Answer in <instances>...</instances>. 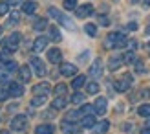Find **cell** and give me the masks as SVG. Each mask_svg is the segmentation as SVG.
Returning <instances> with one entry per match:
<instances>
[{"mask_svg":"<svg viewBox=\"0 0 150 134\" xmlns=\"http://www.w3.org/2000/svg\"><path fill=\"white\" fill-rule=\"evenodd\" d=\"M20 33H11L9 37H7V41H2V48L4 51H7V53H13L15 50L18 48V44H20Z\"/></svg>","mask_w":150,"mask_h":134,"instance_id":"cell-2","label":"cell"},{"mask_svg":"<svg viewBox=\"0 0 150 134\" xmlns=\"http://www.w3.org/2000/svg\"><path fill=\"white\" fill-rule=\"evenodd\" d=\"M7 7H9V6H7L6 2H0V15H6L7 13Z\"/></svg>","mask_w":150,"mask_h":134,"instance_id":"cell-42","label":"cell"},{"mask_svg":"<svg viewBox=\"0 0 150 134\" xmlns=\"http://www.w3.org/2000/svg\"><path fill=\"white\" fill-rule=\"evenodd\" d=\"M126 42H128V39H126L121 31H114V33L106 35V39H104V48H110V50L123 48V46H126Z\"/></svg>","mask_w":150,"mask_h":134,"instance_id":"cell-1","label":"cell"},{"mask_svg":"<svg viewBox=\"0 0 150 134\" xmlns=\"http://www.w3.org/2000/svg\"><path fill=\"white\" fill-rule=\"evenodd\" d=\"M146 31H148V33H150V26H148V28H146Z\"/></svg>","mask_w":150,"mask_h":134,"instance_id":"cell-51","label":"cell"},{"mask_svg":"<svg viewBox=\"0 0 150 134\" xmlns=\"http://www.w3.org/2000/svg\"><path fill=\"white\" fill-rule=\"evenodd\" d=\"M44 101H46V96H35L31 99V105L33 107H40V105H44Z\"/></svg>","mask_w":150,"mask_h":134,"instance_id":"cell-34","label":"cell"},{"mask_svg":"<svg viewBox=\"0 0 150 134\" xmlns=\"http://www.w3.org/2000/svg\"><path fill=\"white\" fill-rule=\"evenodd\" d=\"M95 125V118H93V114H90V116H84L81 120V127H84V129H92Z\"/></svg>","mask_w":150,"mask_h":134,"instance_id":"cell-24","label":"cell"},{"mask_svg":"<svg viewBox=\"0 0 150 134\" xmlns=\"http://www.w3.org/2000/svg\"><path fill=\"white\" fill-rule=\"evenodd\" d=\"M53 92H55V96H66L68 94V86L66 85H57Z\"/></svg>","mask_w":150,"mask_h":134,"instance_id":"cell-33","label":"cell"},{"mask_svg":"<svg viewBox=\"0 0 150 134\" xmlns=\"http://www.w3.org/2000/svg\"><path fill=\"white\" fill-rule=\"evenodd\" d=\"M126 29H130V31H136V29H137V24H136V22H130V24L126 26Z\"/></svg>","mask_w":150,"mask_h":134,"instance_id":"cell-45","label":"cell"},{"mask_svg":"<svg viewBox=\"0 0 150 134\" xmlns=\"http://www.w3.org/2000/svg\"><path fill=\"white\" fill-rule=\"evenodd\" d=\"M61 129H62L64 134H75V132H79V127H77V125H75L73 121H66V120L61 123Z\"/></svg>","mask_w":150,"mask_h":134,"instance_id":"cell-15","label":"cell"},{"mask_svg":"<svg viewBox=\"0 0 150 134\" xmlns=\"http://www.w3.org/2000/svg\"><path fill=\"white\" fill-rule=\"evenodd\" d=\"M6 4L9 6V7H17V6H20V4H22V0H7Z\"/></svg>","mask_w":150,"mask_h":134,"instance_id":"cell-41","label":"cell"},{"mask_svg":"<svg viewBox=\"0 0 150 134\" xmlns=\"http://www.w3.org/2000/svg\"><path fill=\"white\" fill-rule=\"evenodd\" d=\"M136 72L137 73H146V68H145V64L141 61H136Z\"/></svg>","mask_w":150,"mask_h":134,"instance_id":"cell-38","label":"cell"},{"mask_svg":"<svg viewBox=\"0 0 150 134\" xmlns=\"http://www.w3.org/2000/svg\"><path fill=\"white\" fill-rule=\"evenodd\" d=\"M50 37H51V41H55V42L62 41V35H61V31L57 29V26H50Z\"/></svg>","mask_w":150,"mask_h":134,"instance_id":"cell-27","label":"cell"},{"mask_svg":"<svg viewBox=\"0 0 150 134\" xmlns=\"http://www.w3.org/2000/svg\"><path fill=\"white\" fill-rule=\"evenodd\" d=\"M90 76H92L93 79H99L103 76V61L101 59H95V61L92 63V68H90Z\"/></svg>","mask_w":150,"mask_h":134,"instance_id":"cell-10","label":"cell"},{"mask_svg":"<svg viewBox=\"0 0 150 134\" xmlns=\"http://www.w3.org/2000/svg\"><path fill=\"white\" fill-rule=\"evenodd\" d=\"M88 55H90V51H84L82 55H79V61H86V59H88Z\"/></svg>","mask_w":150,"mask_h":134,"instance_id":"cell-46","label":"cell"},{"mask_svg":"<svg viewBox=\"0 0 150 134\" xmlns=\"http://www.w3.org/2000/svg\"><path fill=\"white\" fill-rule=\"evenodd\" d=\"M66 105H68V98H66V96H57V98L53 99V103H51V108H53V110H61Z\"/></svg>","mask_w":150,"mask_h":134,"instance_id":"cell-16","label":"cell"},{"mask_svg":"<svg viewBox=\"0 0 150 134\" xmlns=\"http://www.w3.org/2000/svg\"><path fill=\"white\" fill-rule=\"evenodd\" d=\"M123 129H125L126 132H132V130H134V125H132V123H125V125H123Z\"/></svg>","mask_w":150,"mask_h":134,"instance_id":"cell-44","label":"cell"},{"mask_svg":"<svg viewBox=\"0 0 150 134\" xmlns=\"http://www.w3.org/2000/svg\"><path fill=\"white\" fill-rule=\"evenodd\" d=\"M62 6H64L66 11H71V9H75V7H77V0H64Z\"/></svg>","mask_w":150,"mask_h":134,"instance_id":"cell-32","label":"cell"},{"mask_svg":"<svg viewBox=\"0 0 150 134\" xmlns=\"http://www.w3.org/2000/svg\"><path fill=\"white\" fill-rule=\"evenodd\" d=\"M55 132V127L50 123H44V125H39V127L35 129V134H53Z\"/></svg>","mask_w":150,"mask_h":134,"instance_id":"cell-20","label":"cell"},{"mask_svg":"<svg viewBox=\"0 0 150 134\" xmlns=\"http://www.w3.org/2000/svg\"><path fill=\"white\" fill-rule=\"evenodd\" d=\"M99 24H101V26H110L108 17H104V15H99Z\"/></svg>","mask_w":150,"mask_h":134,"instance_id":"cell-40","label":"cell"},{"mask_svg":"<svg viewBox=\"0 0 150 134\" xmlns=\"http://www.w3.org/2000/svg\"><path fill=\"white\" fill-rule=\"evenodd\" d=\"M82 101H84V94H81V92H75V94L71 96V103H73V105H81Z\"/></svg>","mask_w":150,"mask_h":134,"instance_id":"cell-31","label":"cell"},{"mask_svg":"<svg viewBox=\"0 0 150 134\" xmlns=\"http://www.w3.org/2000/svg\"><path fill=\"white\" fill-rule=\"evenodd\" d=\"M9 98V94H7V90H4V88H0V101H4Z\"/></svg>","mask_w":150,"mask_h":134,"instance_id":"cell-43","label":"cell"},{"mask_svg":"<svg viewBox=\"0 0 150 134\" xmlns=\"http://www.w3.org/2000/svg\"><path fill=\"white\" fill-rule=\"evenodd\" d=\"M137 114L143 116V118H150V105H141L137 108Z\"/></svg>","mask_w":150,"mask_h":134,"instance_id":"cell-30","label":"cell"},{"mask_svg":"<svg viewBox=\"0 0 150 134\" xmlns=\"http://www.w3.org/2000/svg\"><path fill=\"white\" fill-rule=\"evenodd\" d=\"M79 118H82L81 112H79V110H73V112H70L68 116H66V121H77Z\"/></svg>","mask_w":150,"mask_h":134,"instance_id":"cell-37","label":"cell"},{"mask_svg":"<svg viewBox=\"0 0 150 134\" xmlns=\"http://www.w3.org/2000/svg\"><path fill=\"white\" fill-rule=\"evenodd\" d=\"M128 2H130V4H136V2H137V0H128Z\"/></svg>","mask_w":150,"mask_h":134,"instance_id":"cell-50","label":"cell"},{"mask_svg":"<svg viewBox=\"0 0 150 134\" xmlns=\"http://www.w3.org/2000/svg\"><path fill=\"white\" fill-rule=\"evenodd\" d=\"M130 85H132V76L130 73H126V76H123L121 79H117L115 83H114V88L117 92H126L130 88Z\"/></svg>","mask_w":150,"mask_h":134,"instance_id":"cell-4","label":"cell"},{"mask_svg":"<svg viewBox=\"0 0 150 134\" xmlns=\"http://www.w3.org/2000/svg\"><path fill=\"white\" fill-rule=\"evenodd\" d=\"M26 127H28V118L26 116L18 114V116L13 118V121H11V129L13 130H24Z\"/></svg>","mask_w":150,"mask_h":134,"instance_id":"cell-6","label":"cell"},{"mask_svg":"<svg viewBox=\"0 0 150 134\" xmlns=\"http://www.w3.org/2000/svg\"><path fill=\"white\" fill-rule=\"evenodd\" d=\"M141 96H143V98H150V90H148V88H145V90H141Z\"/></svg>","mask_w":150,"mask_h":134,"instance_id":"cell-47","label":"cell"},{"mask_svg":"<svg viewBox=\"0 0 150 134\" xmlns=\"http://www.w3.org/2000/svg\"><path fill=\"white\" fill-rule=\"evenodd\" d=\"M79 112H81L82 118H84V116H90V114H93V105H82Z\"/></svg>","mask_w":150,"mask_h":134,"instance_id":"cell-29","label":"cell"},{"mask_svg":"<svg viewBox=\"0 0 150 134\" xmlns=\"http://www.w3.org/2000/svg\"><path fill=\"white\" fill-rule=\"evenodd\" d=\"M4 83H9V73L0 72V85H4Z\"/></svg>","mask_w":150,"mask_h":134,"instance_id":"cell-39","label":"cell"},{"mask_svg":"<svg viewBox=\"0 0 150 134\" xmlns=\"http://www.w3.org/2000/svg\"><path fill=\"white\" fill-rule=\"evenodd\" d=\"M148 46H150V42H148Z\"/></svg>","mask_w":150,"mask_h":134,"instance_id":"cell-53","label":"cell"},{"mask_svg":"<svg viewBox=\"0 0 150 134\" xmlns=\"http://www.w3.org/2000/svg\"><path fill=\"white\" fill-rule=\"evenodd\" d=\"M106 107H108L106 98H97L95 103H93V112L99 114V116H103V114H106Z\"/></svg>","mask_w":150,"mask_h":134,"instance_id":"cell-7","label":"cell"},{"mask_svg":"<svg viewBox=\"0 0 150 134\" xmlns=\"http://www.w3.org/2000/svg\"><path fill=\"white\" fill-rule=\"evenodd\" d=\"M48 13H50V17H53V19H55L57 22H61L62 26H66V28L73 29V22H71V20L68 19V17H66L64 13H61V11H59L57 7H50V9H48Z\"/></svg>","mask_w":150,"mask_h":134,"instance_id":"cell-3","label":"cell"},{"mask_svg":"<svg viewBox=\"0 0 150 134\" xmlns=\"http://www.w3.org/2000/svg\"><path fill=\"white\" fill-rule=\"evenodd\" d=\"M121 64H123V55L121 53H115V55H112L110 61H108V70L115 72V70L121 68Z\"/></svg>","mask_w":150,"mask_h":134,"instance_id":"cell-11","label":"cell"},{"mask_svg":"<svg viewBox=\"0 0 150 134\" xmlns=\"http://www.w3.org/2000/svg\"><path fill=\"white\" fill-rule=\"evenodd\" d=\"M50 90H51V88H50L48 83H40V85H35L33 86V94L35 96H48Z\"/></svg>","mask_w":150,"mask_h":134,"instance_id":"cell-17","label":"cell"},{"mask_svg":"<svg viewBox=\"0 0 150 134\" xmlns=\"http://www.w3.org/2000/svg\"><path fill=\"white\" fill-rule=\"evenodd\" d=\"M86 92L88 94H97L99 92V83H88L86 85Z\"/></svg>","mask_w":150,"mask_h":134,"instance_id":"cell-36","label":"cell"},{"mask_svg":"<svg viewBox=\"0 0 150 134\" xmlns=\"http://www.w3.org/2000/svg\"><path fill=\"white\" fill-rule=\"evenodd\" d=\"M61 73H62V76H66V77H71V76L77 73V66L71 64V63H62L61 64Z\"/></svg>","mask_w":150,"mask_h":134,"instance_id":"cell-13","label":"cell"},{"mask_svg":"<svg viewBox=\"0 0 150 134\" xmlns=\"http://www.w3.org/2000/svg\"><path fill=\"white\" fill-rule=\"evenodd\" d=\"M46 26H48V22H46V19H37L35 22H33V28L37 29V31H42V29H46Z\"/></svg>","mask_w":150,"mask_h":134,"instance_id":"cell-28","label":"cell"},{"mask_svg":"<svg viewBox=\"0 0 150 134\" xmlns=\"http://www.w3.org/2000/svg\"><path fill=\"white\" fill-rule=\"evenodd\" d=\"M18 20H20V11L13 9V11L9 13V17H7V22H6V24H7V26H15V24H18Z\"/></svg>","mask_w":150,"mask_h":134,"instance_id":"cell-22","label":"cell"},{"mask_svg":"<svg viewBox=\"0 0 150 134\" xmlns=\"http://www.w3.org/2000/svg\"><path fill=\"white\" fill-rule=\"evenodd\" d=\"M75 13H77L79 19H86V17H90V15L93 13V6L92 4H82L81 7L75 9Z\"/></svg>","mask_w":150,"mask_h":134,"instance_id":"cell-12","label":"cell"},{"mask_svg":"<svg viewBox=\"0 0 150 134\" xmlns=\"http://www.w3.org/2000/svg\"><path fill=\"white\" fill-rule=\"evenodd\" d=\"M0 33H2V28H0Z\"/></svg>","mask_w":150,"mask_h":134,"instance_id":"cell-52","label":"cell"},{"mask_svg":"<svg viewBox=\"0 0 150 134\" xmlns=\"http://www.w3.org/2000/svg\"><path fill=\"white\" fill-rule=\"evenodd\" d=\"M29 64H31V68L35 70V73H37L39 77L46 76V64L42 63V59H39V57H33V59H31V63H29Z\"/></svg>","mask_w":150,"mask_h":134,"instance_id":"cell-5","label":"cell"},{"mask_svg":"<svg viewBox=\"0 0 150 134\" xmlns=\"http://www.w3.org/2000/svg\"><path fill=\"white\" fill-rule=\"evenodd\" d=\"M141 2H143V6H145V7H148V6H150V0H141Z\"/></svg>","mask_w":150,"mask_h":134,"instance_id":"cell-48","label":"cell"},{"mask_svg":"<svg viewBox=\"0 0 150 134\" xmlns=\"http://www.w3.org/2000/svg\"><path fill=\"white\" fill-rule=\"evenodd\" d=\"M136 61H137V59H136V51H134V50H128V51L123 53V63L130 64V63H136Z\"/></svg>","mask_w":150,"mask_h":134,"instance_id":"cell-26","label":"cell"},{"mask_svg":"<svg viewBox=\"0 0 150 134\" xmlns=\"http://www.w3.org/2000/svg\"><path fill=\"white\" fill-rule=\"evenodd\" d=\"M18 77L22 83H29V79H31V70H29V66H20L18 68Z\"/></svg>","mask_w":150,"mask_h":134,"instance_id":"cell-18","label":"cell"},{"mask_svg":"<svg viewBox=\"0 0 150 134\" xmlns=\"http://www.w3.org/2000/svg\"><path fill=\"white\" fill-rule=\"evenodd\" d=\"M7 94H9V98H20L24 94V86L20 83H9L7 85Z\"/></svg>","mask_w":150,"mask_h":134,"instance_id":"cell-8","label":"cell"},{"mask_svg":"<svg viewBox=\"0 0 150 134\" xmlns=\"http://www.w3.org/2000/svg\"><path fill=\"white\" fill-rule=\"evenodd\" d=\"M37 9V2H33V0H29V2H22V11H24L26 15H33Z\"/></svg>","mask_w":150,"mask_h":134,"instance_id":"cell-21","label":"cell"},{"mask_svg":"<svg viewBox=\"0 0 150 134\" xmlns=\"http://www.w3.org/2000/svg\"><path fill=\"white\" fill-rule=\"evenodd\" d=\"M141 134H150V129H145V130L141 132Z\"/></svg>","mask_w":150,"mask_h":134,"instance_id":"cell-49","label":"cell"},{"mask_svg":"<svg viewBox=\"0 0 150 134\" xmlns=\"http://www.w3.org/2000/svg\"><path fill=\"white\" fill-rule=\"evenodd\" d=\"M0 68H2L4 72L9 73V72H15V70H17V68H18V64L9 59V61H0Z\"/></svg>","mask_w":150,"mask_h":134,"instance_id":"cell-19","label":"cell"},{"mask_svg":"<svg viewBox=\"0 0 150 134\" xmlns=\"http://www.w3.org/2000/svg\"><path fill=\"white\" fill-rule=\"evenodd\" d=\"M84 31H86L90 37H95V35H97V26H95V24H86V26H84Z\"/></svg>","mask_w":150,"mask_h":134,"instance_id":"cell-35","label":"cell"},{"mask_svg":"<svg viewBox=\"0 0 150 134\" xmlns=\"http://www.w3.org/2000/svg\"><path fill=\"white\" fill-rule=\"evenodd\" d=\"M48 61L53 63V64L61 63V61H62V51L59 50V48H51V50L48 51Z\"/></svg>","mask_w":150,"mask_h":134,"instance_id":"cell-14","label":"cell"},{"mask_svg":"<svg viewBox=\"0 0 150 134\" xmlns=\"http://www.w3.org/2000/svg\"><path fill=\"white\" fill-rule=\"evenodd\" d=\"M93 127H95V132H97V134H104V132L110 129V121L103 120V121H99V123H95Z\"/></svg>","mask_w":150,"mask_h":134,"instance_id":"cell-23","label":"cell"},{"mask_svg":"<svg viewBox=\"0 0 150 134\" xmlns=\"http://www.w3.org/2000/svg\"><path fill=\"white\" fill-rule=\"evenodd\" d=\"M48 37H44V35H40V37H37L35 39V42H33V51L35 53H40V51H44L46 50V46H48Z\"/></svg>","mask_w":150,"mask_h":134,"instance_id":"cell-9","label":"cell"},{"mask_svg":"<svg viewBox=\"0 0 150 134\" xmlns=\"http://www.w3.org/2000/svg\"><path fill=\"white\" fill-rule=\"evenodd\" d=\"M86 85V76H75V79L71 81V86L75 88V90H79L81 86Z\"/></svg>","mask_w":150,"mask_h":134,"instance_id":"cell-25","label":"cell"}]
</instances>
